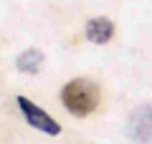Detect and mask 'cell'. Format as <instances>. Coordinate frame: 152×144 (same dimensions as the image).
<instances>
[{"label":"cell","instance_id":"4","mask_svg":"<svg viewBox=\"0 0 152 144\" xmlns=\"http://www.w3.org/2000/svg\"><path fill=\"white\" fill-rule=\"evenodd\" d=\"M114 36V23L109 18H91L86 23V38L91 43H107Z\"/></svg>","mask_w":152,"mask_h":144},{"label":"cell","instance_id":"2","mask_svg":"<svg viewBox=\"0 0 152 144\" xmlns=\"http://www.w3.org/2000/svg\"><path fill=\"white\" fill-rule=\"evenodd\" d=\"M15 101H18V109H20L23 119H26L33 129H38V132H43V134H51V137L61 134V124L56 121L51 114H46L41 106H36L28 96H18Z\"/></svg>","mask_w":152,"mask_h":144},{"label":"cell","instance_id":"5","mask_svg":"<svg viewBox=\"0 0 152 144\" xmlns=\"http://www.w3.org/2000/svg\"><path fill=\"white\" fill-rule=\"evenodd\" d=\"M41 63H43V53L36 48H28L18 56V71H23V73H38Z\"/></svg>","mask_w":152,"mask_h":144},{"label":"cell","instance_id":"1","mask_svg":"<svg viewBox=\"0 0 152 144\" xmlns=\"http://www.w3.org/2000/svg\"><path fill=\"white\" fill-rule=\"evenodd\" d=\"M102 91L94 81L89 79H71L69 84L61 89V101H64L66 111L76 119H84L99 106Z\"/></svg>","mask_w":152,"mask_h":144},{"label":"cell","instance_id":"3","mask_svg":"<svg viewBox=\"0 0 152 144\" xmlns=\"http://www.w3.org/2000/svg\"><path fill=\"white\" fill-rule=\"evenodd\" d=\"M127 134L134 144H152V104L137 106L129 116Z\"/></svg>","mask_w":152,"mask_h":144}]
</instances>
